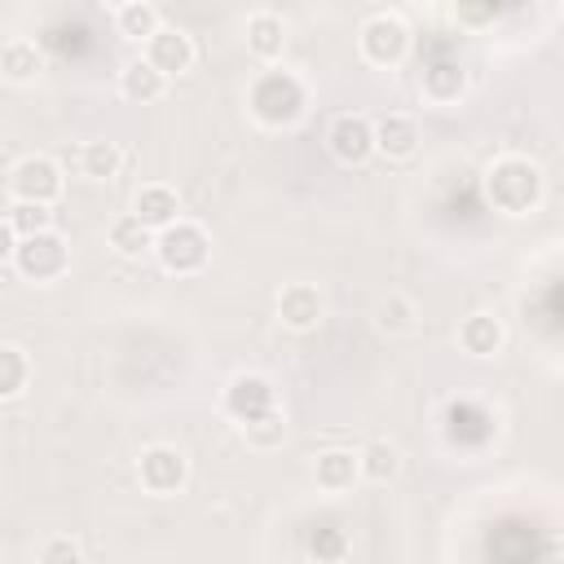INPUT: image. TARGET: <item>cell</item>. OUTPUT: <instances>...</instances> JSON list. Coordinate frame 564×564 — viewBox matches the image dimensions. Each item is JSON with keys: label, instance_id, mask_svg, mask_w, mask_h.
<instances>
[{"label": "cell", "instance_id": "obj_1", "mask_svg": "<svg viewBox=\"0 0 564 564\" xmlns=\"http://www.w3.org/2000/svg\"><path fill=\"white\" fill-rule=\"evenodd\" d=\"M542 194H546V181H542V167L524 154H502L485 167V198L494 203V212L502 216H529L542 207Z\"/></svg>", "mask_w": 564, "mask_h": 564}, {"label": "cell", "instance_id": "obj_2", "mask_svg": "<svg viewBox=\"0 0 564 564\" xmlns=\"http://www.w3.org/2000/svg\"><path fill=\"white\" fill-rule=\"evenodd\" d=\"M247 110L256 123L264 128H291L304 119L308 110V88L295 70H282V66H264L251 84H247Z\"/></svg>", "mask_w": 564, "mask_h": 564}, {"label": "cell", "instance_id": "obj_3", "mask_svg": "<svg viewBox=\"0 0 564 564\" xmlns=\"http://www.w3.org/2000/svg\"><path fill=\"white\" fill-rule=\"evenodd\" d=\"M357 48H361V57L370 66H401L405 53H410V26H405V18L392 13V9L370 13L361 22V31H357Z\"/></svg>", "mask_w": 564, "mask_h": 564}, {"label": "cell", "instance_id": "obj_4", "mask_svg": "<svg viewBox=\"0 0 564 564\" xmlns=\"http://www.w3.org/2000/svg\"><path fill=\"white\" fill-rule=\"evenodd\" d=\"M154 256H159V264H163L167 273L185 278V273H198V269L207 264V256H212V238H207L203 225H194V220H176V225H167V229L154 238Z\"/></svg>", "mask_w": 564, "mask_h": 564}, {"label": "cell", "instance_id": "obj_5", "mask_svg": "<svg viewBox=\"0 0 564 564\" xmlns=\"http://www.w3.org/2000/svg\"><path fill=\"white\" fill-rule=\"evenodd\" d=\"M66 189V176L57 167V159L48 154H26L9 167V198L13 203H40V207H53Z\"/></svg>", "mask_w": 564, "mask_h": 564}, {"label": "cell", "instance_id": "obj_6", "mask_svg": "<svg viewBox=\"0 0 564 564\" xmlns=\"http://www.w3.org/2000/svg\"><path fill=\"white\" fill-rule=\"evenodd\" d=\"M26 282H57L66 269H70V247L57 229H44V234H31L18 242L13 260H9Z\"/></svg>", "mask_w": 564, "mask_h": 564}, {"label": "cell", "instance_id": "obj_7", "mask_svg": "<svg viewBox=\"0 0 564 564\" xmlns=\"http://www.w3.org/2000/svg\"><path fill=\"white\" fill-rule=\"evenodd\" d=\"M220 410H225L238 427H247V423H256V419H264V414L278 410V388H273L264 375L242 370V375H234V379L225 383V392H220Z\"/></svg>", "mask_w": 564, "mask_h": 564}, {"label": "cell", "instance_id": "obj_8", "mask_svg": "<svg viewBox=\"0 0 564 564\" xmlns=\"http://www.w3.org/2000/svg\"><path fill=\"white\" fill-rule=\"evenodd\" d=\"M137 480H141V489L154 494V498L181 494L185 480H189V458H185V449H176V445H145L141 458H137Z\"/></svg>", "mask_w": 564, "mask_h": 564}, {"label": "cell", "instance_id": "obj_9", "mask_svg": "<svg viewBox=\"0 0 564 564\" xmlns=\"http://www.w3.org/2000/svg\"><path fill=\"white\" fill-rule=\"evenodd\" d=\"M326 150H330L339 163H348V167L366 163V159L375 154V119H366V115H357V110L335 115L330 128H326Z\"/></svg>", "mask_w": 564, "mask_h": 564}, {"label": "cell", "instance_id": "obj_10", "mask_svg": "<svg viewBox=\"0 0 564 564\" xmlns=\"http://www.w3.org/2000/svg\"><path fill=\"white\" fill-rule=\"evenodd\" d=\"M445 436H449V445H458V449H480V445L494 436V419H489V410L476 405V401H449V405H445Z\"/></svg>", "mask_w": 564, "mask_h": 564}, {"label": "cell", "instance_id": "obj_11", "mask_svg": "<svg viewBox=\"0 0 564 564\" xmlns=\"http://www.w3.org/2000/svg\"><path fill=\"white\" fill-rule=\"evenodd\" d=\"M322 313H326V304L313 282H286L278 291V322L286 330H313L322 322Z\"/></svg>", "mask_w": 564, "mask_h": 564}, {"label": "cell", "instance_id": "obj_12", "mask_svg": "<svg viewBox=\"0 0 564 564\" xmlns=\"http://www.w3.org/2000/svg\"><path fill=\"white\" fill-rule=\"evenodd\" d=\"M419 123L410 119V115H401V110H392V115H379L375 119V154H383V159H414L419 154Z\"/></svg>", "mask_w": 564, "mask_h": 564}, {"label": "cell", "instance_id": "obj_13", "mask_svg": "<svg viewBox=\"0 0 564 564\" xmlns=\"http://www.w3.org/2000/svg\"><path fill=\"white\" fill-rule=\"evenodd\" d=\"M132 216H137L141 225H150L154 234H163L167 225H176V220H181V198H176V189H172V185L150 181V185H141V189H137V198H132Z\"/></svg>", "mask_w": 564, "mask_h": 564}, {"label": "cell", "instance_id": "obj_14", "mask_svg": "<svg viewBox=\"0 0 564 564\" xmlns=\"http://www.w3.org/2000/svg\"><path fill=\"white\" fill-rule=\"evenodd\" d=\"M145 57L172 79V75H185L189 66H194V57H198V48H194V40L181 31V26H163L150 44H145Z\"/></svg>", "mask_w": 564, "mask_h": 564}, {"label": "cell", "instance_id": "obj_15", "mask_svg": "<svg viewBox=\"0 0 564 564\" xmlns=\"http://www.w3.org/2000/svg\"><path fill=\"white\" fill-rule=\"evenodd\" d=\"M502 344H507L502 317H494V313H467L458 322V348L467 357H494V352H502Z\"/></svg>", "mask_w": 564, "mask_h": 564}, {"label": "cell", "instance_id": "obj_16", "mask_svg": "<svg viewBox=\"0 0 564 564\" xmlns=\"http://www.w3.org/2000/svg\"><path fill=\"white\" fill-rule=\"evenodd\" d=\"M313 480L326 494H344L361 480V454L357 449H322L313 463Z\"/></svg>", "mask_w": 564, "mask_h": 564}, {"label": "cell", "instance_id": "obj_17", "mask_svg": "<svg viewBox=\"0 0 564 564\" xmlns=\"http://www.w3.org/2000/svg\"><path fill=\"white\" fill-rule=\"evenodd\" d=\"M40 70H44V53L35 48V40L9 35V40L0 44V75H4L9 84H35Z\"/></svg>", "mask_w": 564, "mask_h": 564}, {"label": "cell", "instance_id": "obj_18", "mask_svg": "<svg viewBox=\"0 0 564 564\" xmlns=\"http://www.w3.org/2000/svg\"><path fill=\"white\" fill-rule=\"evenodd\" d=\"M247 48H251V57H260V62H278L282 48H286V22H282L273 9H256V13L247 18Z\"/></svg>", "mask_w": 564, "mask_h": 564}, {"label": "cell", "instance_id": "obj_19", "mask_svg": "<svg viewBox=\"0 0 564 564\" xmlns=\"http://www.w3.org/2000/svg\"><path fill=\"white\" fill-rule=\"evenodd\" d=\"M119 88H123V97L128 101H141V106H150V101H159L163 93H167V75L141 53V57H132L123 70H119Z\"/></svg>", "mask_w": 564, "mask_h": 564}, {"label": "cell", "instance_id": "obj_20", "mask_svg": "<svg viewBox=\"0 0 564 564\" xmlns=\"http://www.w3.org/2000/svg\"><path fill=\"white\" fill-rule=\"evenodd\" d=\"M115 31H119L123 40H132V44H150V40L163 31V13H159V4H150V0H123V4L115 9Z\"/></svg>", "mask_w": 564, "mask_h": 564}, {"label": "cell", "instance_id": "obj_21", "mask_svg": "<svg viewBox=\"0 0 564 564\" xmlns=\"http://www.w3.org/2000/svg\"><path fill=\"white\" fill-rule=\"evenodd\" d=\"M463 88H467V70H463L458 62H432V66L423 70V97H427L432 106L458 101Z\"/></svg>", "mask_w": 564, "mask_h": 564}, {"label": "cell", "instance_id": "obj_22", "mask_svg": "<svg viewBox=\"0 0 564 564\" xmlns=\"http://www.w3.org/2000/svg\"><path fill=\"white\" fill-rule=\"evenodd\" d=\"M154 238H159V234H154L150 225H141L132 212L110 220V247H115L119 256H128V260H137V256H145V251H154Z\"/></svg>", "mask_w": 564, "mask_h": 564}, {"label": "cell", "instance_id": "obj_23", "mask_svg": "<svg viewBox=\"0 0 564 564\" xmlns=\"http://www.w3.org/2000/svg\"><path fill=\"white\" fill-rule=\"evenodd\" d=\"M375 326L388 330V335H414V330H419V304H414L410 295L392 291L388 300H379V308H375Z\"/></svg>", "mask_w": 564, "mask_h": 564}, {"label": "cell", "instance_id": "obj_24", "mask_svg": "<svg viewBox=\"0 0 564 564\" xmlns=\"http://www.w3.org/2000/svg\"><path fill=\"white\" fill-rule=\"evenodd\" d=\"M357 454H361V480L388 485V480L401 471V449H397L392 441H366Z\"/></svg>", "mask_w": 564, "mask_h": 564}, {"label": "cell", "instance_id": "obj_25", "mask_svg": "<svg viewBox=\"0 0 564 564\" xmlns=\"http://www.w3.org/2000/svg\"><path fill=\"white\" fill-rule=\"evenodd\" d=\"M119 167H123V150H119L115 141H84V150H79V172H84L88 181H110V176H119Z\"/></svg>", "mask_w": 564, "mask_h": 564}, {"label": "cell", "instance_id": "obj_26", "mask_svg": "<svg viewBox=\"0 0 564 564\" xmlns=\"http://www.w3.org/2000/svg\"><path fill=\"white\" fill-rule=\"evenodd\" d=\"M31 383V357L18 344H0V397L13 401Z\"/></svg>", "mask_w": 564, "mask_h": 564}, {"label": "cell", "instance_id": "obj_27", "mask_svg": "<svg viewBox=\"0 0 564 564\" xmlns=\"http://www.w3.org/2000/svg\"><path fill=\"white\" fill-rule=\"evenodd\" d=\"M4 225L18 229V238H31V234H44L53 229V207H40V203H13L4 207Z\"/></svg>", "mask_w": 564, "mask_h": 564}, {"label": "cell", "instance_id": "obj_28", "mask_svg": "<svg viewBox=\"0 0 564 564\" xmlns=\"http://www.w3.org/2000/svg\"><path fill=\"white\" fill-rule=\"evenodd\" d=\"M35 564H84V546L70 533H48L35 546Z\"/></svg>", "mask_w": 564, "mask_h": 564}, {"label": "cell", "instance_id": "obj_29", "mask_svg": "<svg viewBox=\"0 0 564 564\" xmlns=\"http://www.w3.org/2000/svg\"><path fill=\"white\" fill-rule=\"evenodd\" d=\"M242 436H247V445H251V449H278V445L286 441L282 410H273V414H264V419L247 423V427H242Z\"/></svg>", "mask_w": 564, "mask_h": 564}, {"label": "cell", "instance_id": "obj_30", "mask_svg": "<svg viewBox=\"0 0 564 564\" xmlns=\"http://www.w3.org/2000/svg\"><path fill=\"white\" fill-rule=\"evenodd\" d=\"M308 551H313L317 560H339V555H344V529H339V524H317V529L308 533Z\"/></svg>", "mask_w": 564, "mask_h": 564}, {"label": "cell", "instance_id": "obj_31", "mask_svg": "<svg viewBox=\"0 0 564 564\" xmlns=\"http://www.w3.org/2000/svg\"><path fill=\"white\" fill-rule=\"evenodd\" d=\"M454 18H458V22H494V18H498V9H494V4H480V9L458 4V9H454Z\"/></svg>", "mask_w": 564, "mask_h": 564}]
</instances>
